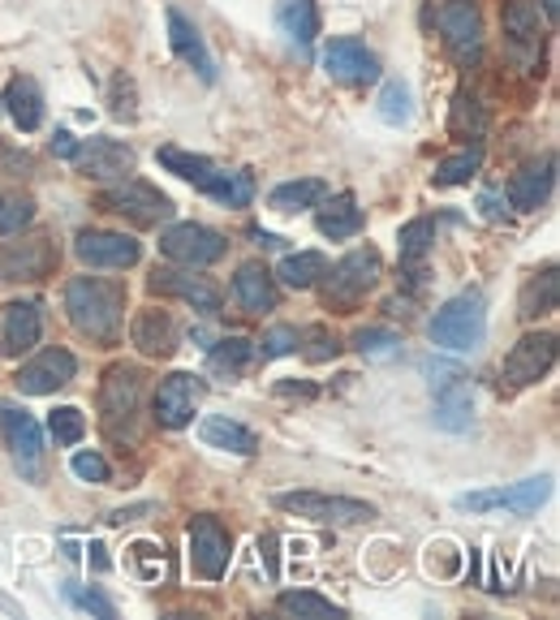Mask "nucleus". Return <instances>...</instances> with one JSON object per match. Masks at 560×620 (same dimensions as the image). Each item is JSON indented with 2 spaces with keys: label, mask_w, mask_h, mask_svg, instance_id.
Returning <instances> with one entry per match:
<instances>
[{
  "label": "nucleus",
  "mask_w": 560,
  "mask_h": 620,
  "mask_svg": "<svg viewBox=\"0 0 560 620\" xmlns=\"http://www.w3.org/2000/svg\"><path fill=\"white\" fill-rule=\"evenodd\" d=\"M66 311L82 337L113 344L121 337V319H126V284L104 276H73L66 284Z\"/></svg>",
  "instance_id": "nucleus-1"
},
{
  "label": "nucleus",
  "mask_w": 560,
  "mask_h": 620,
  "mask_svg": "<svg viewBox=\"0 0 560 620\" xmlns=\"http://www.w3.org/2000/svg\"><path fill=\"white\" fill-rule=\"evenodd\" d=\"M73 255L86 268H135L142 255V246L126 233H108V229H86L73 242Z\"/></svg>",
  "instance_id": "nucleus-15"
},
{
  "label": "nucleus",
  "mask_w": 560,
  "mask_h": 620,
  "mask_svg": "<svg viewBox=\"0 0 560 620\" xmlns=\"http://www.w3.org/2000/svg\"><path fill=\"white\" fill-rule=\"evenodd\" d=\"M272 17H277L280 35L298 52H306L315 44V35H319V4L315 0H277V13Z\"/></svg>",
  "instance_id": "nucleus-27"
},
{
  "label": "nucleus",
  "mask_w": 560,
  "mask_h": 620,
  "mask_svg": "<svg viewBox=\"0 0 560 620\" xmlns=\"http://www.w3.org/2000/svg\"><path fill=\"white\" fill-rule=\"evenodd\" d=\"M259 551H264V560H268V573L277 577V573H280V564H277V535H264V539H259Z\"/></svg>",
  "instance_id": "nucleus-53"
},
{
  "label": "nucleus",
  "mask_w": 560,
  "mask_h": 620,
  "mask_svg": "<svg viewBox=\"0 0 560 620\" xmlns=\"http://www.w3.org/2000/svg\"><path fill=\"white\" fill-rule=\"evenodd\" d=\"M66 599H70L73 608H82V612H91V617H100V620H113V617H117L113 599H104L100 590H82L78 582H70V586H66Z\"/></svg>",
  "instance_id": "nucleus-47"
},
{
  "label": "nucleus",
  "mask_w": 560,
  "mask_h": 620,
  "mask_svg": "<svg viewBox=\"0 0 560 620\" xmlns=\"http://www.w3.org/2000/svg\"><path fill=\"white\" fill-rule=\"evenodd\" d=\"M277 608L280 612H289V617H315V620L346 617L332 599H324V595H315V590H284V595L277 599Z\"/></svg>",
  "instance_id": "nucleus-39"
},
{
  "label": "nucleus",
  "mask_w": 560,
  "mask_h": 620,
  "mask_svg": "<svg viewBox=\"0 0 560 620\" xmlns=\"http://www.w3.org/2000/svg\"><path fill=\"white\" fill-rule=\"evenodd\" d=\"M479 207H483V215H488V220H500V211H495V199H491V195H483Z\"/></svg>",
  "instance_id": "nucleus-56"
},
{
  "label": "nucleus",
  "mask_w": 560,
  "mask_h": 620,
  "mask_svg": "<svg viewBox=\"0 0 560 620\" xmlns=\"http://www.w3.org/2000/svg\"><path fill=\"white\" fill-rule=\"evenodd\" d=\"M160 255L173 259V264H186V268H208L224 255V237L208 224L182 220V224H168L160 233Z\"/></svg>",
  "instance_id": "nucleus-8"
},
{
  "label": "nucleus",
  "mask_w": 560,
  "mask_h": 620,
  "mask_svg": "<svg viewBox=\"0 0 560 620\" xmlns=\"http://www.w3.org/2000/svg\"><path fill=\"white\" fill-rule=\"evenodd\" d=\"M113 117L117 121H135L139 117V108H135V82L126 73L113 78Z\"/></svg>",
  "instance_id": "nucleus-48"
},
{
  "label": "nucleus",
  "mask_w": 560,
  "mask_h": 620,
  "mask_svg": "<svg viewBox=\"0 0 560 620\" xmlns=\"http://www.w3.org/2000/svg\"><path fill=\"white\" fill-rule=\"evenodd\" d=\"M0 440L9 444V453H13V461L26 470V479H39V453H44L39 422L26 410L0 406Z\"/></svg>",
  "instance_id": "nucleus-19"
},
{
  "label": "nucleus",
  "mask_w": 560,
  "mask_h": 620,
  "mask_svg": "<svg viewBox=\"0 0 560 620\" xmlns=\"http://www.w3.org/2000/svg\"><path fill=\"white\" fill-rule=\"evenodd\" d=\"M277 397H315V384H277Z\"/></svg>",
  "instance_id": "nucleus-54"
},
{
  "label": "nucleus",
  "mask_w": 560,
  "mask_h": 620,
  "mask_svg": "<svg viewBox=\"0 0 560 620\" xmlns=\"http://www.w3.org/2000/svg\"><path fill=\"white\" fill-rule=\"evenodd\" d=\"M448 130L457 138H483L488 134V108L470 95V91H462L457 100H453V117H448Z\"/></svg>",
  "instance_id": "nucleus-37"
},
{
  "label": "nucleus",
  "mask_w": 560,
  "mask_h": 620,
  "mask_svg": "<svg viewBox=\"0 0 560 620\" xmlns=\"http://www.w3.org/2000/svg\"><path fill=\"white\" fill-rule=\"evenodd\" d=\"M139 393H142V371L130 362H117L104 371V384H100V418H104V431L108 435H130L135 426V413H139Z\"/></svg>",
  "instance_id": "nucleus-4"
},
{
  "label": "nucleus",
  "mask_w": 560,
  "mask_h": 620,
  "mask_svg": "<svg viewBox=\"0 0 560 620\" xmlns=\"http://www.w3.org/2000/svg\"><path fill=\"white\" fill-rule=\"evenodd\" d=\"M48 431H52V440L61 448H70V444H78L86 435V413L78 410V406H61V410L48 413Z\"/></svg>",
  "instance_id": "nucleus-44"
},
{
  "label": "nucleus",
  "mask_w": 560,
  "mask_h": 620,
  "mask_svg": "<svg viewBox=\"0 0 560 620\" xmlns=\"http://www.w3.org/2000/svg\"><path fill=\"white\" fill-rule=\"evenodd\" d=\"M544 9H548V17L557 22V0H544Z\"/></svg>",
  "instance_id": "nucleus-57"
},
{
  "label": "nucleus",
  "mask_w": 560,
  "mask_h": 620,
  "mask_svg": "<svg viewBox=\"0 0 560 620\" xmlns=\"http://www.w3.org/2000/svg\"><path fill=\"white\" fill-rule=\"evenodd\" d=\"M168 44H173V52L186 61V66L195 69L203 82H215V61H211L208 44H203V35H199V26L182 13V9H168Z\"/></svg>",
  "instance_id": "nucleus-24"
},
{
  "label": "nucleus",
  "mask_w": 560,
  "mask_h": 620,
  "mask_svg": "<svg viewBox=\"0 0 560 620\" xmlns=\"http://www.w3.org/2000/svg\"><path fill=\"white\" fill-rule=\"evenodd\" d=\"M500 26H504V48L517 61V69L535 73L539 66V48H544V22H539V4L535 0H504L500 9Z\"/></svg>",
  "instance_id": "nucleus-6"
},
{
  "label": "nucleus",
  "mask_w": 560,
  "mask_h": 620,
  "mask_svg": "<svg viewBox=\"0 0 560 620\" xmlns=\"http://www.w3.org/2000/svg\"><path fill=\"white\" fill-rule=\"evenodd\" d=\"M44 337V311L39 302H9L4 306V332H0V358H18L35 349Z\"/></svg>",
  "instance_id": "nucleus-21"
},
{
  "label": "nucleus",
  "mask_w": 560,
  "mask_h": 620,
  "mask_svg": "<svg viewBox=\"0 0 560 620\" xmlns=\"http://www.w3.org/2000/svg\"><path fill=\"white\" fill-rule=\"evenodd\" d=\"M233 293H237V302H242L250 315L277 311V276L268 272L264 264H242L237 276H233Z\"/></svg>",
  "instance_id": "nucleus-29"
},
{
  "label": "nucleus",
  "mask_w": 560,
  "mask_h": 620,
  "mask_svg": "<svg viewBox=\"0 0 560 620\" xmlns=\"http://www.w3.org/2000/svg\"><path fill=\"white\" fill-rule=\"evenodd\" d=\"M552 366H557V337H552V332H526L522 341L504 353V362H500V384H504L509 393H517V388L539 384Z\"/></svg>",
  "instance_id": "nucleus-5"
},
{
  "label": "nucleus",
  "mask_w": 560,
  "mask_h": 620,
  "mask_svg": "<svg viewBox=\"0 0 560 620\" xmlns=\"http://www.w3.org/2000/svg\"><path fill=\"white\" fill-rule=\"evenodd\" d=\"M155 160H160L173 177H182V182H190V186H203L211 177V168H215L208 155H195V151H182V147H160Z\"/></svg>",
  "instance_id": "nucleus-36"
},
{
  "label": "nucleus",
  "mask_w": 560,
  "mask_h": 620,
  "mask_svg": "<svg viewBox=\"0 0 560 620\" xmlns=\"http://www.w3.org/2000/svg\"><path fill=\"white\" fill-rule=\"evenodd\" d=\"M0 173H4V177H31V173H35V160H31L26 151L0 142Z\"/></svg>",
  "instance_id": "nucleus-51"
},
{
  "label": "nucleus",
  "mask_w": 560,
  "mask_h": 620,
  "mask_svg": "<svg viewBox=\"0 0 560 620\" xmlns=\"http://www.w3.org/2000/svg\"><path fill=\"white\" fill-rule=\"evenodd\" d=\"M488 337V302H483V293H457V297H448L440 311H435V319H431V341L440 344V349H453V353H470V349H479Z\"/></svg>",
  "instance_id": "nucleus-2"
},
{
  "label": "nucleus",
  "mask_w": 560,
  "mask_h": 620,
  "mask_svg": "<svg viewBox=\"0 0 560 620\" xmlns=\"http://www.w3.org/2000/svg\"><path fill=\"white\" fill-rule=\"evenodd\" d=\"M298 349H302L306 362H332L341 353V341L328 324H311L306 332H298Z\"/></svg>",
  "instance_id": "nucleus-42"
},
{
  "label": "nucleus",
  "mask_w": 560,
  "mask_h": 620,
  "mask_svg": "<svg viewBox=\"0 0 560 620\" xmlns=\"http://www.w3.org/2000/svg\"><path fill=\"white\" fill-rule=\"evenodd\" d=\"M328 199V186L319 177H302V182H284L268 195V207L280 215H293V211H306V207H319Z\"/></svg>",
  "instance_id": "nucleus-33"
},
{
  "label": "nucleus",
  "mask_w": 560,
  "mask_h": 620,
  "mask_svg": "<svg viewBox=\"0 0 560 620\" xmlns=\"http://www.w3.org/2000/svg\"><path fill=\"white\" fill-rule=\"evenodd\" d=\"M73 151H78V142H73V134H66V130H57V138H52V155H61V160H73Z\"/></svg>",
  "instance_id": "nucleus-52"
},
{
  "label": "nucleus",
  "mask_w": 560,
  "mask_h": 620,
  "mask_svg": "<svg viewBox=\"0 0 560 620\" xmlns=\"http://www.w3.org/2000/svg\"><path fill=\"white\" fill-rule=\"evenodd\" d=\"M73 164L91 182H113V177L135 173V151L126 142H117V138H86V142H78Z\"/></svg>",
  "instance_id": "nucleus-14"
},
{
  "label": "nucleus",
  "mask_w": 560,
  "mask_h": 620,
  "mask_svg": "<svg viewBox=\"0 0 560 620\" xmlns=\"http://www.w3.org/2000/svg\"><path fill=\"white\" fill-rule=\"evenodd\" d=\"M203 393H208L203 379L190 375V371H177V375L160 379V388H155V422L168 426V431H182V426L195 418Z\"/></svg>",
  "instance_id": "nucleus-13"
},
{
  "label": "nucleus",
  "mask_w": 560,
  "mask_h": 620,
  "mask_svg": "<svg viewBox=\"0 0 560 620\" xmlns=\"http://www.w3.org/2000/svg\"><path fill=\"white\" fill-rule=\"evenodd\" d=\"M199 440L208 448H220V453H237V457H255L259 453V435L242 422H233L229 413H208L199 422Z\"/></svg>",
  "instance_id": "nucleus-26"
},
{
  "label": "nucleus",
  "mask_w": 560,
  "mask_h": 620,
  "mask_svg": "<svg viewBox=\"0 0 560 620\" xmlns=\"http://www.w3.org/2000/svg\"><path fill=\"white\" fill-rule=\"evenodd\" d=\"M91 564H95L100 573L108 569V555H104V543H91Z\"/></svg>",
  "instance_id": "nucleus-55"
},
{
  "label": "nucleus",
  "mask_w": 560,
  "mask_h": 620,
  "mask_svg": "<svg viewBox=\"0 0 560 620\" xmlns=\"http://www.w3.org/2000/svg\"><path fill=\"white\" fill-rule=\"evenodd\" d=\"M328 272V259L319 250H302V255H284L277 268V280L284 289H315Z\"/></svg>",
  "instance_id": "nucleus-34"
},
{
  "label": "nucleus",
  "mask_w": 560,
  "mask_h": 620,
  "mask_svg": "<svg viewBox=\"0 0 560 620\" xmlns=\"http://www.w3.org/2000/svg\"><path fill=\"white\" fill-rule=\"evenodd\" d=\"M552 186H557V160L544 155V160L526 164L522 173H513V182H509V203L517 207V211H539V207L548 203Z\"/></svg>",
  "instance_id": "nucleus-23"
},
{
  "label": "nucleus",
  "mask_w": 560,
  "mask_h": 620,
  "mask_svg": "<svg viewBox=\"0 0 560 620\" xmlns=\"http://www.w3.org/2000/svg\"><path fill=\"white\" fill-rule=\"evenodd\" d=\"M552 495V479L539 475V479H522L513 487H495V491H470V495H457V508H470V513H491V508H509L517 517H530L544 500Z\"/></svg>",
  "instance_id": "nucleus-9"
},
{
  "label": "nucleus",
  "mask_w": 560,
  "mask_h": 620,
  "mask_svg": "<svg viewBox=\"0 0 560 620\" xmlns=\"http://www.w3.org/2000/svg\"><path fill=\"white\" fill-rule=\"evenodd\" d=\"M250 358H255V341H246V337H224V341L211 344L208 366L215 375H224V379H237V375L250 366Z\"/></svg>",
  "instance_id": "nucleus-35"
},
{
  "label": "nucleus",
  "mask_w": 560,
  "mask_h": 620,
  "mask_svg": "<svg viewBox=\"0 0 560 620\" xmlns=\"http://www.w3.org/2000/svg\"><path fill=\"white\" fill-rule=\"evenodd\" d=\"M431 242H435V224L419 215V220H410L406 229H401V237H397V250H401V264H419L422 255L431 250Z\"/></svg>",
  "instance_id": "nucleus-43"
},
{
  "label": "nucleus",
  "mask_w": 560,
  "mask_h": 620,
  "mask_svg": "<svg viewBox=\"0 0 560 620\" xmlns=\"http://www.w3.org/2000/svg\"><path fill=\"white\" fill-rule=\"evenodd\" d=\"M100 203L108 207V211H117V215H126V220H135V224H142V229H147V224H160V220H168V215H173L168 195H164V190H155L151 182H139V177H126L121 186H108Z\"/></svg>",
  "instance_id": "nucleus-11"
},
{
  "label": "nucleus",
  "mask_w": 560,
  "mask_h": 620,
  "mask_svg": "<svg viewBox=\"0 0 560 620\" xmlns=\"http://www.w3.org/2000/svg\"><path fill=\"white\" fill-rule=\"evenodd\" d=\"M57 264H61V250L48 233L0 246V280H44L57 272Z\"/></svg>",
  "instance_id": "nucleus-10"
},
{
  "label": "nucleus",
  "mask_w": 560,
  "mask_h": 620,
  "mask_svg": "<svg viewBox=\"0 0 560 620\" xmlns=\"http://www.w3.org/2000/svg\"><path fill=\"white\" fill-rule=\"evenodd\" d=\"M315 224H319V233H324V237H332V242L353 237V233L362 229V207H358L353 195H332L328 203L319 207Z\"/></svg>",
  "instance_id": "nucleus-31"
},
{
  "label": "nucleus",
  "mask_w": 560,
  "mask_h": 620,
  "mask_svg": "<svg viewBox=\"0 0 560 620\" xmlns=\"http://www.w3.org/2000/svg\"><path fill=\"white\" fill-rule=\"evenodd\" d=\"M73 371H78V362H73L70 349H44L39 358H31L22 371H18V393L22 397H48V393H57V388H66L73 379Z\"/></svg>",
  "instance_id": "nucleus-17"
},
{
  "label": "nucleus",
  "mask_w": 560,
  "mask_h": 620,
  "mask_svg": "<svg viewBox=\"0 0 560 620\" xmlns=\"http://www.w3.org/2000/svg\"><path fill=\"white\" fill-rule=\"evenodd\" d=\"M483 164V147H466L457 155H444L435 164V186H470V177L479 173Z\"/></svg>",
  "instance_id": "nucleus-38"
},
{
  "label": "nucleus",
  "mask_w": 560,
  "mask_h": 620,
  "mask_svg": "<svg viewBox=\"0 0 560 620\" xmlns=\"http://www.w3.org/2000/svg\"><path fill=\"white\" fill-rule=\"evenodd\" d=\"M199 190L224 207H246L255 199V177H250L246 168H233V173H229V168H211V177Z\"/></svg>",
  "instance_id": "nucleus-32"
},
{
  "label": "nucleus",
  "mask_w": 560,
  "mask_h": 620,
  "mask_svg": "<svg viewBox=\"0 0 560 620\" xmlns=\"http://www.w3.org/2000/svg\"><path fill=\"white\" fill-rule=\"evenodd\" d=\"M4 113L13 117V126L18 130H39L44 126V91H39V82L35 78H13L9 86H4Z\"/></svg>",
  "instance_id": "nucleus-28"
},
{
  "label": "nucleus",
  "mask_w": 560,
  "mask_h": 620,
  "mask_svg": "<svg viewBox=\"0 0 560 620\" xmlns=\"http://www.w3.org/2000/svg\"><path fill=\"white\" fill-rule=\"evenodd\" d=\"M255 353H264V362L298 353V328H289V324H277V328H268V332H264V341L255 344Z\"/></svg>",
  "instance_id": "nucleus-46"
},
{
  "label": "nucleus",
  "mask_w": 560,
  "mask_h": 620,
  "mask_svg": "<svg viewBox=\"0 0 560 620\" xmlns=\"http://www.w3.org/2000/svg\"><path fill=\"white\" fill-rule=\"evenodd\" d=\"M35 220V203L26 195H0V237L22 233Z\"/></svg>",
  "instance_id": "nucleus-45"
},
{
  "label": "nucleus",
  "mask_w": 560,
  "mask_h": 620,
  "mask_svg": "<svg viewBox=\"0 0 560 620\" xmlns=\"http://www.w3.org/2000/svg\"><path fill=\"white\" fill-rule=\"evenodd\" d=\"M70 470L82 482H108V461L100 453H73Z\"/></svg>",
  "instance_id": "nucleus-50"
},
{
  "label": "nucleus",
  "mask_w": 560,
  "mask_h": 620,
  "mask_svg": "<svg viewBox=\"0 0 560 620\" xmlns=\"http://www.w3.org/2000/svg\"><path fill=\"white\" fill-rule=\"evenodd\" d=\"M353 349L362 358H371V362H388V358L401 353V337L393 328H358L353 332Z\"/></svg>",
  "instance_id": "nucleus-41"
},
{
  "label": "nucleus",
  "mask_w": 560,
  "mask_h": 620,
  "mask_svg": "<svg viewBox=\"0 0 560 620\" xmlns=\"http://www.w3.org/2000/svg\"><path fill=\"white\" fill-rule=\"evenodd\" d=\"M440 35L444 44L453 48L457 61H479L483 52V17H479V4L475 0H444L440 4Z\"/></svg>",
  "instance_id": "nucleus-12"
},
{
  "label": "nucleus",
  "mask_w": 560,
  "mask_h": 620,
  "mask_svg": "<svg viewBox=\"0 0 560 620\" xmlns=\"http://www.w3.org/2000/svg\"><path fill=\"white\" fill-rule=\"evenodd\" d=\"M164 548H155V543H135L130 548V560H135V569H139L147 582H155V577H164Z\"/></svg>",
  "instance_id": "nucleus-49"
},
{
  "label": "nucleus",
  "mask_w": 560,
  "mask_h": 620,
  "mask_svg": "<svg viewBox=\"0 0 560 620\" xmlns=\"http://www.w3.org/2000/svg\"><path fill=\"white\" fill-rule=\"evenodd\" d=\"M380 117L388 126H406L415 117V95H410V86L401 78H388L384 82V91H380Z\"/></svg>",
  "instance_id": "nucleus-40"
},
{
  "label": "nucleus",
  "mask_w": 560,
  "mask_h": 620,
  "mask_svg": "<svg viewBox=\"0 0 560 620\" xmlns=\"http://www.w3.org/2000/svg\"><path fill=\"white\" fill-rule=\"evenodd\" d=\"M324 69H328V78L353 82V86L380 78L375 52H366V44H358V39H332V44L324 48Z\"/></svg>",
  "instance_id": "nucleus-22"
},
{
  "label": "nucleus",
  "mask_w": 560,
  "mask_h": 620,
  "mask_svg": "<svg viewBox=\"0 0 560 620\" xmlns=\"http://www.w3.org/2000/svg\"><path fill=\"white\" fill-rule=\"evenodd\" d=\"M440 375L444 379H431V388H435V426L462 435V431H470V418H475L470 384H466V375L457 366H444Z\"/></svg>",
  "instance_id": "nucleus-18"
},
{
  "label": "nucleus",
  "mask_w": 560,
  "mask_h": 620,
  "mask_svg": "<svg viewBox=\"0 0 560 620\" xmlns=\"http://www.w3.org/2000/svg\"><path fill=\"white\" fill-rule=\"evenodd\" d=\"M272 504L280 513H293V517H306V522H319V526L375 522V504L353 500V495H328V491H280V495H272Z\"/></svg>",
  "instance_id": "nucleus-3"
},
{
  "label": "nucleus",
  "mask_w": 560,
  "mask_h": 620,
  "mask_svg": "<svg viewBox=\"0 0 560 620\" xmlns=\"http://www.w3.org/2000/svg\"><path fill=\"white\" fill-rule=\"evenodd\" d=\"M130 341L139 344V353H147V358H168L177 349V324H173L168 311L147 306L130 324Z\"/></svg>",
  "instance_id": "nucleus-25"
},
{
  "label": "nucleus",
  "mask_w": 560,
  "mask_h": 620,
  "mask_svg": "<svg viewBox=\"0 0 560 620\" xmlns=\"http://www.w3.org/2000/svg\"><path fill=\"white\" fill-rule=\"evenodd\" d=\"M229 551H233V539L215 517H195L190 522V564H195L199 577L220 582L224 569H229Z\"/></svg>",
  "instance_id": "nucleus-16"
},
{
  "label": "nucleus",
  "mask_w": 560,
  "mask_h": 620,
  "mask_svg": "<svg viewBox=\"0 0 560 620\" xmlns=\"http://www.w3.org/2000/svg\"><path fill=\"white\" fill-rule=\"evenodd\" d=\"M560 302V276L557 268H544L522 284V297H517V315L522 319H539V315H552Z\"/></svg>",
  "instance_id": "nucleus-30"
},
{
  "label": "nucleus",
  "mask_w": 560,
  "mask_h": 620,
  "mask_svg": "<svg viewBox=\"0 0 560 620\" xmlns=\"http://www.w3.org/2000/svg\"><path fill=\"white\" fill-rule=\"evenodd\" d=\"M151 293H164V297H182L186 306H195L199 315H220V289L211 284L208 276L195 272H173V268H155L151 272Z\"/></svg>",
  "instance_id": "nucleus-20"
},
{
  "label": "nucleus",
  "mask_w": 560,
  "mask_h": 620,
  "mask_svg": "<svg viewBox=\"0 0 560 620\" xmlns=\"http://www.w3.org/2000/svg\"><path fill=\"white\" fill-rule=\"evenodd\" d=\"M375 284H380V255L362 246V250H350L337 268L324 272V297H328L332 306H353V302H362Z\"/></svg>",
  "instance_id": "nucleus-7"
}]
</instances>
